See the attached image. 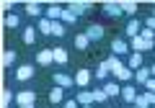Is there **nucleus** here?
Instances as JSON below:
<instances>
[{"mask_svg":"<svg viewBox=\"0 0 155 108\" xmlns=\"http://www.w3.org/2000/svg\"><path fill=\"white\" fill-rule=\"evenodd\" d=\"M129 46H132V49H134V52H137V54H142V52H147V49H153L155 44H147V41H145L142 36H134Z\"/></svg>","mask_w":155,"mask_h":108,"instance_id":"5","label":"nucleus"},{"mask_svg":"<svg viewBox=\"0 0 155 108\" xmlns=\"http://www.w3.org/2000/svg\"><path fill=\"white\" fill-rule=\"evenodd\" d=\"M18 108H34V106H18Z\"/></svg>","mask_w":155,"mask_h":108,"instance_id":"41","label":"nucleus"},{"mask_svg":"<svg viewBox=\"0 0 155 108\" xmlns=\"http://www.w3.org/2000/svg\"><path fill=\"white\" fill-rule=\"evenodd\" d=\"M36 62L39 65H52V62H54V52H52V49H41L39 57H36Z\"/></svg>","mask_w":155,"mask_h":108,"instance_id":"8","label":"nucleus"},{"mask_svg":"<svg viewBox=\"0 0 155 108\" xmlns=\"http://www.w3.org/2000/svg\"><path fill=\"white\" fill-rule=\"evenodd\" d=\"M142 87H145V90H147V93H155V77H150V80L145 82Z\"/></svg>","mask_w":155,"mask_h":108,"instance_id":"36","label":"nucleus"},{"mask_svg":"<svg viewBox=\"0 0 155 108\" xmlns=\"http://www.w3.org/2000/svg\"><path fill=\"white\" fill-rule=\"evenodd\" d=\"M150 75H153V72H150L147 67H140V70L134 72V77H137V82H140V85H145V82L150 80Z\"/></svg>","mask_w":155,"mask_h":108,"instance_id":"18","label":"nucleus"},{"mask_svg":"<svg viewBox=\"0 0 155 108\" xmlns=\"http://www.w3.org/2000/svg\"><path fill=\"white\" fill-rule=\"evenodd\" d=\"M85 36H88L91 41H101V39H104V26H101V23H91V26L85 28Z\"/></svg>","mask_w":155,"mask_h":108,"instance_id":"2","label":"nucleus"},{"mask_svg":"<svg viewBox=\"0 0 155 108\" xmlns=\"http://www.w3.org/2000/svg\"><path fill=\"white\" fill-rule=\"evenodd\" d=\"M109 72H111L109 62H101V65H98V70H96V77H98V80H104V77L109 75Z\"/></svg>","mask_w":155,"mask_h":108,"instance_id":"26","label":"nucleus"},{"mask_svg":"<svg viewBox=\"0 0 155 108\" xmlns=\"http://www.w3.org/2000/svg\"><path fill=\"white\" fill-rule=\"evenodd\" d=\"M34 100H36V95H34L31 90H23V93H18V95H16L18 106H34Z\"/></svg>","mask_w":155,"mask_h":108,"instance_id":"6","label":"nucleus"},{"mask_svg":"<svg viewBox=\"0 0 155 108\" xmlns=\"http://www.w3.org/2000/svg\"><path fill=\"white\" fill-rule=\"evenodd\" d=\"M36 41V26H26L23 28V44H34Z\"/></svg>","mask_w":155,"mask_h":108,"instance_id":"13","label":"nucleus"},{"mask_svg":"<svg viewBox=\"0 0 155 108\" xmlns=\"http://www.w3.org/2000/svg\"><path fill=\"white\" fill-rule=\"evenodd\" d=\"M88 44H91V39L85 33H78L75 36V49H88Z\"/></svg>","mask_w":155,"mask_h":108,"instance_id":"23","label":"nucleus"},{"mask_svg":"<svg viewBox=\"0 0 155 108\" xmlns=\"http://www.w3.org/2000/svg\"><path fill=\"white\" fill-rule=\"evenodd\" d=\"M122 8H124V13H137V3H134V0H127V3H122Z\"/></svg>","mask_w":155,"mask_h":108,"instance_id":"34","label":"nucleus"},{"mask_svg":"<svg viewBox=\"0 0 155 108\" xmlns=\"http://www.w3.org/2000/svg\"><path fill=\"white\" fill-rule=\"evenodd\" d=\"M62 98H65V87L57 85L54 90H49V103H62Z\"/></svg>","mask_w":155,"mask_h":108,"instance_id":"15","label":"nucleus"},{"mask_svg":"<svg viewBox=\"0 0 155 108\" xmlns=\"http://www.w3.org/2000/svg\"><path fill=\"white\" fill-rule=\"evenodd\" d=\"M129 49H132V46H129V44L124 41V39H114V41H111V52H114L116 57H122V54H127Z\"/></svg>","mask_w":155,"mask_h":108,"instance_id":"4","label":"nucleus"},{"mask_svg":"<svg viewBox=\"0 0 155 108\" xmlns=\"http://www.w3.org/2000/svg\"><path fill=\"white\" fill-rule=\"evenodd\" d=\"M39 31L41 33H52V21L49 18H41V21H39Z\"/></svg>","mask_w":155,"mask_h":108,"instance_id":"29","label":"nucleus"},{"mask_svg":"<svg viewBox=\"0 0 155 108\" xmlns=\"http://www.w3.org/2000/svg\"><path fill=\"white\" fill-rule=\"evenodd\" d=\"M75 18H78L75 13H72L70 8H65V11H62V18H60V21H62V23H75Z\"/></svg>","mask_w":155,"mask_h":108,"instance_id":"28","label":"nucleus"},{"mask_svg":"<svg viewBox=\"0 0 155 108\" xmlns=\"http://www.w3.org/2000/svg\"><path fill=\"white\" fill-rule=\"evenodd\" d=\"M34 72H36V70H34L31 65H21V67L16 70V80L26 82V80H31V77H34Z\"/></svg>","mask_w":155,"mask_h":108,"instance_id":"3","label":"nucleus"},{"mask_svg":"<svg viewBox=\"0 0 155 108\" xmlns=\"http://www.w3.org/2000/svg\"><path fill=\"white\" fill-rule=\"evenodd\" d=\"M80 108H91V106H80Z\"/></svg>","mask_w":155,"mask_h":108,"instance_id":"42","label":"nucleus"},{"mask_svg":"<svg viewBox=\"0 0 155 108\" xmlns=\"http://www.w3.org/2000/svg\"><path fill=\"white\" fill-rule=\"evenodd\" d=\"M54 85H60V87H72L75 85V77H67V75H54Z\"/></svg>","mask_w":155,"mask_h":108,"instance_id":"11","label":"nucleus"},{"mask_svg":"<svg viewBox=\"0 0 155 108\" xmlns=\"http://www.w3.org/2000/svg\"><path fill=\"white\" fill-rule=\"evenodd\" d=\"M106 98H109V95H106L104 87H101V90H93V100L96 103H106Z\"/></svg>","mask_w":155,"mask_h":108,"instance_id":"33","label":"nucleus"},{"mask_svg":"<svg viewBox=\"0 0 155 108\" xmlns=\"http://www.w3.org/2000/svg\"><path fill=\"white\" fill-rule=\"evenodd\" d=\"M153 108H155V106H153Z\"/></svg>","mask_w":155,"mask_h":108,"instance_id":"45","label":"nucleus"},{"mask_svg":"<svg viewBox=\"0 0 155 108\" xmlns=\"http://www.w3.org/2000/svg\"><path fill=\"white\" fill-rule=\"evenodd\" d=\"M114 75H116V80H122V82H127V80H132V70H129L127 65H124L122 70H116Z\"/></svg>","mask_w":155,"mask_h":108,"instance_id":"19","label":"nucleus"},{"mask_svg":"<svg viewBox=\"0 0 155 108\" xmlns=\"http://www.w3.org/2000/svg\"><path fill=\"white\" fill-rule=\"evenodd\" d=\"M122 98H124L127 103H134V100H137V90H134L132 85H124V87H122Z\"/></svg>","mask_w":155,"mask_h":108,"instance_id":"12","label":"nucleus"},{"mask_svg":"<svg viewBox=\"0 0 155 108\" xmlns=\"http://www.w3.org/2000/svg\"><path fill=\"white\" fill-rule=\"evenodd\" d=\"M18 23H21L18 13H11V16H5V26H8V28H18Z\"/></svg>","mask_w":155,"mask_h":108,"instance_id":"27","label":"nucleus"},{"mask_svg":"<svg viewBox=\"0 0 155 108\" xmlns=\"http://www.w3.org/2000/svg\"><path fill=\"white\" fill-rule=\"evenodd\" d=\"M106 62H109V67H111V72H116V70H122V59H119V57H111V59H106Z\"/></svg>","mask_w":155,"mask_h":108,"instance_id":"30","label":"nucleus"},{"mask_svg":"<svg viewBox=\"0 0 155 108\" xmlns=\"http://www.w3.org/2000/svg\"><path fill=\"white\" fill-rule=\"evenodd\" d=\"M78 103H80V106H91V103H96V100H93V93L80 90V93H78Z\"/></svg>","mask_w":155,"mask_h":108,"instance_id":"16","label":"nucleus"},{"mask_svg":"<svg viewBox=\"0 0 155 108\" xmlns=\"http://www.w3.org/2000/svg\"><path fill=\"white\" fill-rule=\"evenodd\" d=\"M62 108H78V100H67V103H65Z\"/></svg>","mask_w":155,"mask_h":108,"instance_id":"38","label":"nucleus"},{"mask_svg":"<svg viewBox=\"0 0 155 108\" xmlns=\"http://www.w3.org/2000/svg\"><path fill=\"white\" fill-rule=\"evenodd\" d=\"M13 62H16V52H11V49H5V52H3V67H11Z\"/></svg>","mask_w":155,"mask_h":108,"instance_id":"24","label":"nucleus"},{"mask_svg":"<svg viewBox=\"0 0 155 108\" xmlns=\"http://www.w3.org/2000/svg\"><path fill=\"white\" fill-rule=\"evenodd\" d=\"M140 31H142V26H140V21H137V18H132V21H129L127 23V33H129V36H140Z\"/></svg>","mask_w":155,"mask_h":108,"instance_id":"14","label":"nucleus"},{"mask_svg":"<svg viewBox=\"0 0 155 108\" xmlns=\"http://www.w3.org/2000/svg\"><path fill=\"white\" fill-rule=\"evenodd\" d=\"M140 36H142L147 44H153V41H155V31H150V28H142V31H140Z\"/></svg>","mask_w":155,"mask_h":108,"instance_id":"31","label":"nucleus"},{"mask_svg":"<svg viewBox=\"0 0 155 108\" xmlns=\"http://www.w3.org/2000/svg\"><path fill=\"white\" fill-rule=\"evenodd\" d=\"M145 26H147V28H150V31H155V16H150V18H147V21H145Z\"/></svg>","mask_w":155,"mask_h":108,"instance_id":"37","label":"nucleus"},{"mask_svg":"<svg viewBox=\"0 0 155 108\" xmlns=\"http://www.w3.org/2000/svg\"><path fill=\"white\" fill-rule=\"evenodd\" d=\"M67 8H70V11L75 13V16H83V13H88V11H91V3H85V0H80V3H70Z\"/></svg>","mask_w":155,"mask_h":108,"instance_id":"7","label":"nucleus"},{"mask_svg":"<svg viewBox=\"0 0 155 108\" xmlns=\"http://www.w3.org/2000/svg\"><path fill=\"white\" fill-rule=\"evenodd\" d=\"M129 70H140V67H142V54H137V52H134L132 54V57H129Z\"/></svg>","mask_w":155,"mask_h":108,"instance_id":"20","label":"nucleus"},{"mask_svg":"<svg viewBox=\"0 0 155 108\" xmlns=\"http://www.w3.org/2000/svg\"><path fill=\"white\" fill-rule=\"evenodd\" d=\"M153 16H155V13H153Z\"/></svg>","mask_w":155,"mask_h":108,"instance_id":"44","label":"nucleus"},{"mask_svg":"<svg viewBox=\"0 0 155 108\" xmlns=\"http://www.w3.org/2000/svg\"><path fill=\"white\" fill-rule=\"evenodd\" d=\"M150 72H153V77H155V65H153V67H150Z\"/></svg>","mask_w":155,"mask_h":108,"instance_id":"40","label":"nucleus"},{"mask_svg":"<svg viewBox=\"0 0 155 108\" xmlns=\"http://www.w3.org/2000/svg\"><path fill=\"white\" fill-rule=\"evenodd\" d=\"M134 106H140V108H150V100H147V93H142V95H137V100H134Z\"/></svg>","mask_w":155,"mask_h":108,"instance_id":"32","label":"nucleus"},{"mask_svg":"<svg viewBox=\"0 0 155 108\" xmlns=\"http://www.w3.org/2000/svg\"><path fill=\"white\" fill-rule=\"evenodd\" d=\"M101 11L106 13V16H111V18H119L124 13V8H122V3H114V0H109V3H104L101 5Z\"/></svg>","mask_w":155,"mask_h":108,"instance_id":"1","label":"nucleus"},{"mask_svg":"<svg viewBox=\"0 0 155 108\" xmlns=\"http://www.w3.org/2000/svg\"><path fill=\"white\" fill-rule=\"evenodd\" d=\"M52 52H54V62H57V65H67V59H70V57H67V52H65L62 46L52 49Z\"/></svg>","mask_w":155,"mask_h":108,"instance_id":"17","label":"nucleus"},{"mask_svg":"<svg viewBox=\"0 0 155 108\" xmlns=\"http://www.w3.org/2000/svg\"><path fill=\"white\" fill-rule=\"evenodd\" d=\"M26 13L28 16H39V13H41V3H34V0L26 3Z\"/></svg>","mask_w":155,"mask_h":108,"instance_id":"25","label":"nucleus"},{"mask_svg":"<svg viewBox=\"0 0 155 108\" xmlns=\"http://www.w3.org/2000/svg\"><path fill=\"white\" fill-rule=\"evenodd\" d=\"M104 90H106V95H122V87H119V85H116V82H106V85H104Z\"/></svg>","mask_w":155,"mask_h":108,"instance_id":"21","label":"nucleus"},{"mask_svg":"<svg viewBox=\"0 0 155 108\" xmlns=\"http://www.w3.org/2000/svg\"><path fill=\"white\" fill-rule=\"evenodd\" d=\"M13 100V93L11 90H3V108H8V103Z\"/></svg>","mask_w":155,"mask_h":108,"instance_id":"35","label":"nucleus"},{"mask_svg":"<svg viewBox=\"0 0 155 108\" xmlns=\"http://www.w3.org/2000/svg\"><path fill=\"white\" fill-rule=\"evenodd\" d=\"M62 11H65V8L54 3V5L47 8V18H49V21H60V18H62Z\"/></svg>","mask_w":155,"mask_h":108,"instance_id":"10","label":"nucleus"},{"mask_svg":"<svg viewBox=\"0 0 155 108\" xmlns=\"http://www.w3.org/2000/svg\"><path fill=\"white\" fill-rule=\"evenodd\" d=\"M134 108H140V106H134Z\"/></svg>","mask_w":155,"mask_h":108,"instance_id":"43","label":"nucleus"},{"mask_svg":"<svg viewBox=\"0 0 155 108\" xmlns=\"http://www.w3.org/2000/svg\"><path fill=\"white\" fill-rule=\"evenodd\" d=\"M52 36H65V23L62 21H52Z\"/></svg>","mask_w":155,"mask_h":108,"instance_id":"22","label":"nucleus"},{"mask_svg":"<svg viewBox=\"0 0 155 108\" xmlns=\"http://www.w3.org/2000/svg\"><path fill=\"white\" fill-rule=\"evenodd\" d=\"M147 100H150V108L155 106V93H147Z\"/></svg>","mask_w":155,"mask_h":108,"instance_id":"39","label":"nucleus"},{"mask_svg":"<svg viewBox=\"0 0 155 108\" xmlns=\"http://www.w3.org/2000/svg\"><path fill=\"white\" fill-rule=\"evenodd\" d=\"M91 82V72L88 70H78V75H75V85L78 87H85Z\"/></svg>","mask_w":155,"mask_h":108,"instance_id":"9","label":"nucleus"}]
</instances>
